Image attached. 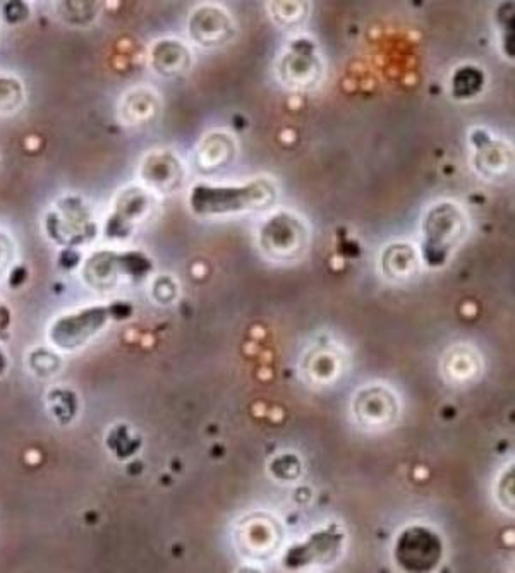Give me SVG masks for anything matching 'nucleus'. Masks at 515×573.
<instances>
[{"label": "nucleus", "instance_id": "1", "mask_svg": "<svg viewBox=\"0 0 515 573\" xmlns=\"http://www.w3.org/2000/svg\"><path fill=\"white\" fill-rule=\"evenodd\" d=\"M442 558V541L435 532L411 527L397 541V560L407 570H431Z\"/></svg>", "mask_w": 515, "mask_h": 573}, {"label": "nucleus", "instance_id": "2", "mask_svg": "<svg viewBox=\"0 0 515 573\" xmlns=\"http://www.w3.org/2000/svg\"><path fill=\"white\" fill-rule=\"evenodd\" d=\"M153 66L164 76L181 73L188 69V52L174 42L158 43L153 50Z\"/></svg>", "mask_w": 515, "mask_h": 573}, {"label": "nucleus", "instance_id": "3", "mask_svg": "<svg viewBox=\"0 0 515 573\" xmlns=\"http://www.w3.org/2000/svg\"><path fill=\"white\" fill-rule=\"evenodd\" d=\"M25 100V91L18 79L0 78V114L14 112Z\"/></svg>", "mask_w": 515, "mask_h": 573}]
</instances>
